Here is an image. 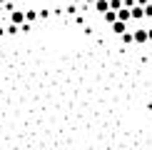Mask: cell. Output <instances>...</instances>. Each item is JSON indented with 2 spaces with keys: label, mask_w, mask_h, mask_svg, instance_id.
Here are the masks:
<instances>
[{
  "label": "cell",
  "mask_w": 152,
  "mask_h": 150,
  "mask_svg": "<svg viewBox=\"0 0 152 150\" xmlns=\"http://www.w3.org/2000/svg\"><path fill=\"white\" fill-rule=\"evenodd\" d=\"M10 23H15V25L28 23V18H25V10H10Z\"/></svg>",
  "instance_id": "1"
},
{
  "label": "cell",
  "mask_w": 152,
  "mask_h": 150,
  "mask_svg": "<svg viewBox=\"0 0 152 150\" xmlns=\"http://www.w3.org/2000/svg\"><path fill=\"white\" fill-rule=\"evenodd\" d=\"M145 43H150V33L145 28L135 30V45H145Z\"/></svg>",
  "instance_id": "2"
},
{
  "label": "cell",
  "mask_w": 152,
  "mask_h": 150,
  "mask_svg": "<svg viewBox=\"0 0 152 150\" xmlns=\"http://www.w3.org/2000/svg\"><path fill=\"white\" fill-rule=\"evenodd\" d=\"M117 20H122V23L132 20V8H122V10H117Z\"/></svg>",
  "instance_id": "3"
},
{
  "label": "cell",
  "mask_w": 152,
  "mask_h": 150,
  "mask_svg": "<svg viewBox=\"0 0 152 150\" xmlns=\"http://www.w3.org/2000/svg\"><path fill=\"white\" fill-rule=\"evenodd\" d=\"M95 10H97L100 15H105V12L110 10V0H97V3H95Z\"/></svg>",
  "instance_id": "4"
},
{
  "label": "cell",
  "mask_w": 152,
  "mask_h": 150,
  "mask_svg": "<svg viewBox=\"0 0 152 150\" xmlns=\"http://www.w3.org/2000/svg\"><path fill=\"white\" fill-rule=\"evenodd\" d=\"M112 33H115V35H122V33H127V28H125V23H122V20L112 23Z\"/></svg>",
  "instance_id": "5"
},
{
  "label": "cell",
  "mask_w": 152,
  "mask_h": 150,
  "mask_svg": "<svg viewBox=\"0 0 152 150\" xmlns=\"http://www.w3.org/2000/svg\"><path fill=\"white\" fill-rule=\"evenodd\" d=\"M132 18H135V20H142L145 18V5H135V8H132Z\"/></svg>",
  "instance_id": "6"
},
{
  "label": "cell",
  "mask_w": 152,
  "mask_h": 150,
  "mask_svg": "<svg viewBox=\"0 0 152 150\" xmlns=\"http://www.w3.org/2000/svg\"><path fill=\"white\" fill-rule=\"evenodd\" d=\"M120 40H122V45H132V43H135V33H122Z\"/></svg>",
  "instance_id": "7"
},
{
  "label": "cell",
  "mask_w": 152,
  "mask_h": 150,
  "mask_svg": "<svg viewBox=\"0 0 152 150\" xmlns=\"http://www.w3.org/2000/svg\"><path fill=\"white\" fill-rule=\"evenodd\" d=\"M102 18H105V23H110V25H112V23H117V10H107Z\"/></svg>",
  "instance_id": "8"
},
{
  "label": "cell",
  "mask_w": 152,
  "mask_h": 150,
  "mask_svg": "<svg viewBox=\"0 0 152 150\" xmlns=\"http://www.w3.org/2000/svg\"><path fill=\"white\" fill-rule=\"evenodd\" d=\"M25 18H28V23H33L35 18H40V12H35V10H25Z\"/></svg>",
  "instance_id": "9"
},
{
  "label": "cell",
  "mask_w": 152,
  "mask_h": 150,
  "mask_svg": "<svg viewBox=\"0 0 152 150\" xmlns=\"http://www.w3.org/2000/svg\"><path fill=\"white\" fill-rule=\"evenodd\" d=\"M145 18H152V3L145 5Z\"/></svg>",
  "instance_id": "10"
},
{
  "label": "cell",
  "mask_w": 152,
  "mask_h": 150,
  "mask_svg": "<svg viewBox=\"0 0 152 150\" xmlns=\"http://www.w3.org/2000/svg\"><path fill=\"white\" fill-rule=\"evenodd\" d=\"M82 3H90V5H95V3H97V0H82Z\"/></svg>",
  "instance_id": "11"
},
{
  "label": "cell",
  "mask_w": 152,
  "mask_h": 150,
  "mask_svg": "<svg viewBox=\"0 0 152 150\" xmlns=\"http://www.w3.org/2000/svg\"><path fill=\"white\" fill-rule=\"evenodd\" d=\"M147 33H150V43H152V28H147Z\"/></svg>",
  "instance_id": "12"
},
{
  "label": "cell",
  "mask_w": 152,
  "mask_h": 150,
  "mask_svg": "<svg viewBox=\"0 0 152 150\" xmlns=\"http://www.w3.org/2000/svg\"><path fill=\"white\" fill-rule=\"evenodd\" d=\"M3 10H5V5H3V3H0V12H3Z\"/></svg>",
  "instance_id": "13"
},
{
  "label": "cell",
  "mask_w": 152,
  "mask_h": 150,
  "mask_svg": "<svg viewBox=\"0 0 152 150\" xmlns=\"http://www.w3.org/2000/svg\"><path fill=\"white\" fill-rule=\"evenodd\" d=\"M0 3H3V5H5V3H8V0H0Z\"/></svg>",
  "instance_id": "14"
}]
</instances>
